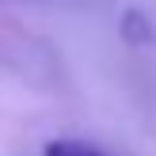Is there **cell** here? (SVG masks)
Returning <instances> with one entry per match:
<instances>
[{
	"mask_svg": "<svg viewBox=\"0 0 156 156\" xmlns=\"http://www.w3.org/2000/svg\"><path fill=\"white\" fill-rule=\"evenodd\" d=\"M42 156H103V152L91 149V145H84V141H73V137H57V141L46 145Z\"/></svg>",
	"mask_w": 156,
	"mask_h": 156,
	"instance_id": "obj_2",
	"label": "cell"
},
{
	"mask_svg": "<svg viewBox=\"0 0 156 156\" xmlns=\"http://www.w3.org/2000/svg\"><path fill=\"white\" fill-rule=\"evenodd\" d=\"M122 38H126L129 46H145L152 38V27H149V15L145 12H137V8H126V12H122Z\"/></svg>",
	"mask_w": 156,
	"mask_h": 156,
	"instance_id": "obj_1",
	"label": "cell"
}]
</instances>
